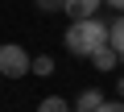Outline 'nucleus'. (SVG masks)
I'll return each instance as SVG.
<instances>
[{"label": "nucleus", "instance_id": "1", "mask_svg": "<svg viewBox=\"0 0 124 112\" xmlns=\"http://www.w3.org/2000/svg\"><path fill=\"white\" fill-rule=\"evenodd\" d=\"M108 37H112V21H99V17L70 21V29H66V50L79 54V58H91L99 46H108Z\"/></svg>", "mask_w": 124, "mask_h": 112}, {"label": "nucleus", "instance_id": "2", "mask_svg": "<svg viewBox=\"0 0 124 112\" xmlns=\"http://www.w3.org/2000/svg\"><path fill=\"white\" fill-rule=\"evenodd\" d=\"M33 71V58L25 46H0V75L4 79H25Z\"/></svg>", "mask_w": 124, "mask_h": 112}, {"label": "nucleus", "instance_id": "3", "mask_svg": "<svg viewBox=\"0 0 124 112\" xmlns=\"http://www.w3.org/2000/svg\"><path fill=\"white\" fill-rule=\"evenodd\" d=\"M99 4H103V0H66V17H70V21L99 17Z\"/></svg>", "mask_w": 124, "mask_h": 112}, {"label": "nucleus", "instance_id": "4", "mask_svg": "<svg viewBox=\"0 0 124 112\" xmlns=\"http://www.w3.org/2000/svg\"><path fill=\"white\" fill-rule=\"evenodd\" d=\"M99 104H103V95H99L95 87H87V91L75 95V112H99Z\"/></svg>", "mask_w": 124, "mask_h": 112}, {"label": "nucleus", "instance_id": "5", "mask_svg": "<svg viewBox=\"0 0 124 112\" xmlns=\"http://www.w3.org/2000/svg\"><path fill=\"white\" fill-rule=\"evenodd\" d=\"M116 62H120V54H116L112 46H99V50L91 54V67H95V71H112Z\"/></svg>", "mask_w": 124, "mask_h": 112}, {"label": "nucleus", "instance_id": "6", "mask_svg": "<svg viewBox=\"0 0 124 112\" xmlns=\"http://www.w3.org/2000/svg\"><path fill=\"white\" fill-rule=\"evenodd\" d=\"M108 46H112V50L120 54V62H124V13H120V17L112 21V37H108Z\"/></svg>", "mask_w": 124, "mask_h": 112}, {"label": "nucleus", "instance_id": "7", "mask_svg": "<svg viewBox=\"0 0 124 112\" xmlns=\"http://www.w3.org/2000/svg\"><path fill=\"white\" fill-rule=\"evenodd\" d=\"M37 112H75V104H66V95H46L37 104Z\"/></svg>", "mask_w": 124, "mask_h": 112}, {"label": "nucleus", "instance_id": "8", "mask_svg": "<svg viewBox=\"0 0 124 112\" xmlns=\"http://www.w3.org/2000/svg\"><path fill=\"white\" fill-rule=\"evenodd\" d=\"M33 75H54V58H50V54H37V58H33Z\"/></svg>", "mask_w": 124, "mask_h": 112}, {"label": "nucleus", "instance_id": "9", "mask_svg": "<svg viewBox=\"0 0 124 112\" xmlns=\"http://www.w3.org/2000/svg\"><path fill=\"white\" fill-rule=\"evenodd\" d=\"M33 4H37L41 13H58V9H66V0H33Z\"/></svg>", "mask_w": 124, "mask_h": 112}, {"label": "nucleus", "instance_id": "10", "mask_svg": "<svg viewBox=\"0 0 124 112\" xmlns=\"http://www.w3.org/2000/svg\"><path fill=\"white\" fill-rule=\"evenodd\" d=\"M99 112H124V100H103Z\"/></svg>", "mask_w": 124, "mask_h": 112}, {"label": "nucleus", "instance_id": "11", "mask_svg": "<svg viewBox=\"0 0 124 112\" xmlns=\"http://www.w3.org/2000/svg\"><path fill=\"white\" fill-rule=\"evenodd\" d=\"M103 4H112L116 13H124V0H103Z\"/></svg>", "mask_w": 124, "mask_h": 112}, {"label": "nucleus", "instance_id": "12", "mask_svg": "<svg viewBox=\"0 0 124 112\" xmlns=\"http://www.w3.org/2000/svg\"><path fill=\"white\" fill-rule=\"evenodd\" d=\"M116 91H120V100H124V75H120V83H116Z\"/></svg>", "mask_w": 124, "mask_h": 112}]
</instances>
